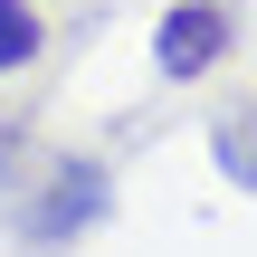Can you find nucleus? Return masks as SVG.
Listing matches in <instances>:
<instances>
[{"label": "nucleus", "instance_id": "obj_1", "mask_svg": "<svg viewBox=\"0 0 257 257\" xmlns=\"http://www.w3.org/2000/svg\"><path fill=\"white\" fill-rule=\"evenodd\" d=\"M219 57H229V10H219V0H172L162 29H153V67H162L172 86H191V76H210Z\"/></svg>", "mask_w": 257, "mask_h": 257}, {"label": "nucleus", "instance_id": "obj_2", "mask_svg": "<svg viewBox=\"0 0 257 257\" xmlns=\"http://www.w3.org/2000/svg\"><path fill=\"white\" fill-rule=\"evenodd\" d=\"M48 191H57V200H38V219H29L38 238H76L86 219H105V172H95V162H67Z\"/></svg>", "mask_w": 257, "mask_h": 257}, {"label": "nucleus", "instance_id": "obj_3", "mask_svg": "<svg viewBox=\"0 0 257 257\" xmlns=\"http://www.w3.org/2000/svg\"><path fill=\"white\" fill-rule=\"evenodd\" d=\"M219 172L238 191H257V105L248 114H219Z\"/></svg>", "mask_w": 257, "mask_h": 257}, {"label": "nucleus", "instance_id": "obj_4", "mask_svg": "<svg viewBox=\"0 0 257 257\" xmlns=\"http://www.w3.org/2000/svg\"><path fill=\"white\" fill-rule=\"evenodd\" d=\"M48 48V29H38V10L29 0H0V67H29Z\"/></svg>", "mask_w": 257, "mask_h": 257}]
</instances>
